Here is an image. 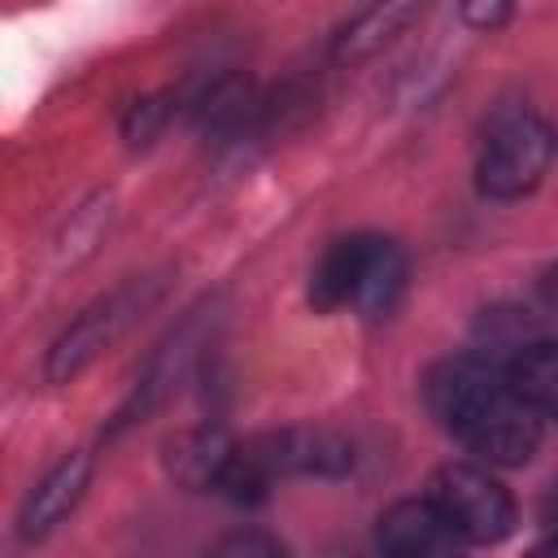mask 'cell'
Listing matches in <instances>:
<instances>
[{"label": "cell", "instance_id": "cell-1", "mask_svg": "<svg viewBox=\"0 0 558 558\" xmlns=\"http://www.w3.org/2000/svg\"><path fill=\"white\" fill-rule=\"evenodd\" d=\"M427 405L440 427L493 466H519L541 445V414L510 388L506 371L480 357H449L427 375Z\"/></svg>", "mask_w": 558, "mask_h": 558}, {"label": "cell", "instance_id": "cell-2", "mask_svg": "<svg viewBox=\"0 0 558 558\" xmlns=\"http://www.w3.org/2000/svg\"><path fill=\"white\" fill-rule=\"evenodd\" d=\"M405 288V257L384 235H349L336 240L314 275H310V305L318 314L357 310L366 318H379L397 305Z\"/></svg>", "mask_w": 558, "mask_h": 558}, {"label": "cell", "instance_id": "cell-3", "mask_svg": "<svg viewBox=\"0 0 558 558\" xmlns=\"http://www.w3.org/2000/svg\"><path fill=\"white\" fill-rule=\"evenodd\" d=\"M558 157V131L541 113H506L493 122L480 161H475V183L493 201H514L527 196L554 166Z\"/></svg>", "mask_w": 558, "mask_h": 558}, {"label": "cell", "instance_id": "cell-4", "mask_svg": "<svg viewBox=\"0 0 558 558\" xmlns=\"http://www.w3.org/2000/svg\"><path fill=\"white\" fill-rule=\"evenodd\" d=\"M427 501L458 527L466 545H497L514 532V497L471 462H449L427 480Z\"/></svg>", "mask_w": 558, "mask_h": 558}, {"label": "cell", "instance_id": "cell-5", "mask_svg": "<svg viewBox=\"0 0 558 558\" xmlns=\"http://www.w3.org/2000/svg\"><path fill=\"white\" fill-rule=\"evenodd\" d=\"M244 462L270 484L275 475H340L353 466V449L331 432H266L240 445Z\"/></svg>", "mask_w": 558, "mask_h": 558}, {"label": "cell", "instance_id": "cell-6", "mask_svg": "<svg viewBox=\"0 0 558 558\" xmlns=\"http://www.w3.org/2000/svg\"><path fill=\"white\" fill-rule=\"evenodd\" d=\"M375 536L384 558H466V541L427 497L392 501L379 514Z\"/></svg>", "mask_w": 558, "mask_h": 558}, {"label": "cell", "instance_id": "cell-7", "mask_svg": "<svg viewBox=\"0 0 558 558\" xmlns=\"http://www.w3.org/2000/svg\"><path fill=\"white\" fill-rule=\"evenodd\" d=\"M87 480H92V458L87 453H65L35 488H31V497H26V506H22V536L26 541H39V536H48L74 506H78V497H83V488H87Z\"/></svg>", "mask_w": 558, "mask_h": 558}, {"label": "cell", "instance_id": "cell-8", "mask_svg": "<svg viewBox=\"0 0 558 558\" xmlns=\"http://www.w3.org/2000/svg\"><path fill=\"white\" fill-rule=\"evenodd\" d=\"M235 458V440H227L222 432H183L166 445V462L170 475L187 488H222V475Z\"/></svg>", "mask_w": 558, "mask_h": 558}, {"label": "cell", "instance_id": "cell-9", "mask_svg": "<svg viewBox=\"0 0 558 558\" xmlns=\"http://www.w3.org/2000/svg\"><path fill=\"white\" fill-rule=\"evenodd\" d=\"M506 379L532 414L558 418V344H523L510 357Z\"/></svg>", "mask_w": 558, "mask_h": 558}, {"label": "cell", "instance_id": "cell-10", "mask_svg": "<svg viewBox=\"0 0 558 558\" xmlns=\"http://www.w3.org/2000/svg\"><path fill=\"white\" fill-rule=\"evenodd\" d=\"M122 318H126V314H118L113 305L92 310L74 331H65V336L57 340V349H52V357H48V375H52V379H70L74 371H83V366L105 349V340L122 327Z\"/></svg>", "mask_w": 558, "mask_h": 558}, {"label": "cell", "instance_id": "cell-11", "mask_svg": "<svg viewBox=\"0 0 558 558\" xmlns=\"http://www.w3.org/2000/svg\"><path fill=\"white\" fill-rule=\"evenodd\" d=\"M414 17V4H379V9H366L357 13L340 39H336V52L340 57H362V52H375L379 44H388L405 22Z\"/></svg>", "mask_w": 558, "mask_h": 558}, {"label": "cell", "instance_id": "cell-12", "mask_svg": "<svg viewBox=\"0 0 558 558\" xmlns=\"http://www.w3.org/2000/svg\"><path fill=\"white\" fill-rule=\"evenodd\" d=\"M214 558H283V549H279L275 541L257 536V532H244V536L222 541V549H218Z\"/></svg>", "mask_w": 558, "mask_h": 558}, {"label": "cell", "instance_id": "cell-13", "mask_svg": "<svg viewBox=\"0 0 558 558\" xmlns=\"http://www.w3.org/2000/svg\"><path fill=\"white\" fill-rule=\"evenodd\" d=\"M462 17L480 31H493V26L510 22V4H462Z\"/></svg>", "mask_w": 558, "mask_h": 558}, {"label": "cell", "instance_id": "cell-14", "mask_svg": "<svg viewBox=\"0 0 558 558\" xmlns=\"http://www.w3.org/2000/svg\"><path fill=\"white\" fill-rule=\"evenodd\" d=\"M541 510H545V523H554V536H558V484L549 488V497H545Z\"/></svg>", "mask_w": 558, "mask_h": 558}, {"label": "cell", "instance_id": "cell-15", "mask_svg": "<svg viewBox=\"0 0 558 558\" xmlns=\"http://www.w3.org/2000/svg\"><path fill=\"white\" fill-rule=\"evenodd\" d=\"M527 558H558V536H549V541H541V545H536V549H532Z\"/></svg>", "mask_w": 558, "mask_h": 558}, {"label": "cell", "instance_id": "cell-16", "mask_svg": "<svg viewBox=\"0 0 558 558\" xmlns=\"http://www.w3.org/2000/svg\"><path fill=\"white\" fill-rule=\"evenodd\" d=\"M545 292H549V296H554V301H558V270H554V275H549V283H545Z\"/></svg>", "mask_w": 558, "mask_h": 558}]
</instances>
